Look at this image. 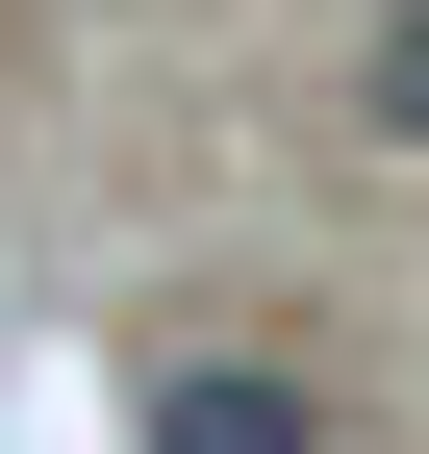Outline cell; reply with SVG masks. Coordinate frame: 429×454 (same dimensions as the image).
<instances>
[{"instance_id":"6da1fadb","label":"cell","mask_w":429,"mask_h":454,"mask_svg":"<svg viewBox=\"0 0 429 454\" xmlns=\"http://www.w3.org/2000/svg\"><path fill=\"white\" fill-rule=\"evenodd\" d=\"M127 454H329V404H303L278 354H152L127 379Z\"/></svg>"},{"instance_id":"7a4b0ae2","label":"cell","mask_w":429,"mask_h":454,"mask_svg":"<svg viewBox=\"0 0 429 454\" xmlns=\"http://www.w3.org/2000/svg\"><path fill=\"white\" fill-rule=\"evenodd\" d=\"M354 127H379V152H404V177H429V0H404V26H379V51H354Z\"/></svg>"}]
</instances>
